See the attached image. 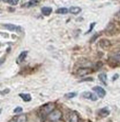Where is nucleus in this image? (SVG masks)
I'll list each match as a JSON object with an SVG mask.
<instances>
[{
	"label": "nucleus",
	"instance_id": "nucleus-20",
	"mask_svg": "<svg viewBox=\"0 0 120 122\" xmlns=\"http://www.w3.org/2000/svg\"><path fill=\"white\" fill-rule=\"evenodd\" d=\"M81 81H93V78H85V79H82Z\"/></svg>",
	"mask_w": 120,
	"mask_h": 122
},
{
	"label": "nucleus",
	"instance_id": "nucleus-19",
	"mask_svg": "<svg viewBox=\"0 0 120 122\" xmlns=\"http://www.w3.org/2000/svg\"><path fill=\"white\" fill-rule=\"evenodd\" d=\"M38 3V0H31L29 5H34V4H37Z\"/></svg>",
	"mask_w": 120,
	"mask_h": 122
},
{
	"label": "nucleus",
	"instance_id": "nucleus-25",
	"mask_svg": "<svg viewBox=\"0 0 120 122\" xmlns=\"http://www.w3.org/2000/svg\"><path fill=\"white\" fill-rule=\"evenodd\" d=\"M1 112H2V110H0V114H1Z\"/></svg>",
	"mask_w": 120,
	"mask_h": 122
},
{
	"label": "nucleus",
	"instance_id": "nucleus-6",
	"mask_svg": "<svg viewBox=\"0 0 120 122\" xmlns=\"http://www.w3.org/2000/svg\"><path fill=\"white\" fill-rule=\"evenodd\" d=\"M3 26L5 27L6 30H21L20 26H17V25H14V24L5 23V24H3Z\"/></svg>",
	"mask_w": 120,
	"mask_h": 122
},
{
	"label": "nucleus",
	"instance_id": "nucleus-14",
	"mask_svg": "<svg viewBox=\"0 0 120 122\" xmlns=\"http://www.w3.org/2000/svg\"><path fill=\"white\" fill-rule=\"evenodd\" d=\"M99 79H100V81H102L104 84H106V75L104 73H102L99 75Z\"/></svg>",
	"mask_w": 120,
	"mask_h": 122
},
{
	"label": "nucleus",
	"instance_id": "nucleus-9",
	"mask_svg": "<svg viewBox=\"0 0 120 122\" xmlns=\"http://www.w3.org/2000/svg\"><path fill=\"white\" fill-rule=\"evenodd\" d=\"M68 12L71 13V14H74V15H77L79 13L81 12V9L79 6H72L68 9Z\"/></svg>",
	"mask_w": 120,
	"mask_h": 122
},
{
	"label": "nucleus",
	"instance_id": "nucleus-3",
	"mask_svg": "<svg viewBox=\"0 0 120 122\" xmlns=\"http://www.w3.org/2000/svg\"><path fill=\"white\" fill-rule=\"evenodd\" d=\"M93 91L95 92V93H96L100 98H103L104 96H105V94H106L105 90H104V88H102L101 86H94V87H93Z\"/></svg>",
	"mask_w": 120,
	"mask_h": 122
},
{
	"label": "nucleus",
	"instance_id": "nucleus-22",
	"mask_svg": "<svg viewBox=\"0 0 120 122\" xmlns=\"http://www.w3.org/2000/svg\"><path fill=\"white\" fill-rule=\"evenodd\" d=\"M117 78H118V75H117V74H116V75H115V76H114V78H113V80L115 81V80H116V79H117Z\"/></svg>",
	"mask_w": 120,
	"mask_h": 122
},
{
	"label": "nucleus",
	"instance_id": "nucleus-17",
	"mask_svg": "<svg viewBox=\"0 0 120 122\" xmlns=\"http://www.w3.org/2000/svg\"><path fill=\"white\" fill-rule=\"evenodd\" d=\"M22 112V107L21 106H18V107H16L14 110V113H16V114H18V113H21Z\"/></svg>",
	"mask_w": 120,
	"mask_h": 122
},
{
	"label": "nucleus",
	"instance_id": "nucleus-8",
	"mask_svg": "<svg viewBox=\"0 0 120 122\" xmlns=\"http://www.w3.org/2000/svg\"><path fill=\"white\" fill-rule=\"evenodd\" d=\"M52 7H48V6H43L41 9V13L42 15H44V16H48V15H51V13H52Z\"/></svg>",
	"mask_w": 120,
	"mask_h": 122
},
{
	"label": "nucleus",
	"instance_id": "nucleus-1",
	"mask_svg": "<svg viewBox=\"0 0 120 122\" xmlns=\"http://www.w3.org/2000/svg\"><path fill=\"white\" fill-rule=\"evenodd\" d=\"M54 108H55V104L54 103H47V104H45V105H43L42 107L39 110L40 117H41L42 119L45 118V117H47L53 111H54Z\"/></svg>",
	"mask_w": 120,
	"mask_h": 122
},
{
	"label": "nucleus",
	"instance_id": "nucleus-5",
	"mask_svg": "<svg viewBox=\"0 0 120 122\" xmlns=\"http://www.w3.org/2000/svg\"><path fill=\"white\" fill-rule=\"evenodd\" d=\"M26 115H24V114H21V115L15 117L14 119L11 121V122H26Z\"/></svg>",
	"mask_w": 120,
	"mask_h": 122
},
{
	"label": "nucleus",
	"instance_id": "nucleus-23",
	"mask_svg": "<svg viewBox=\"0 0 120 122\" xmlns=\"http://www.w3.org/2000/svg\"><path fill=\"white\" fill-rule=\"evenodd\" d=\"M3 61H4V58H2V59H0V64H1V63L3 62Z\"/></svg>",
	"mask_w": 120,
	"mask_h": 122
},
{
	"label": "nucleus",
	"instance_id": "nucleus-24",
	"mask_svg": "<svg viewBox=\"0 0 120 122\" xmlns=\"http://www.w3.org/2000/svg\"><path fill=\"white\" fill-rule=\"evenodd\" d=\"M4 2H10V0H3Z\"/></svg>",
	"mask_w": 120,
	"mask_h": 122
},
{
	"label": "nucleus",
	"instance_id": "nucleus-16",
	"mask_svg": "<svg viewBox=\"0 0 120 122\" xmlns=\"http://www.w3.org/2000/svg\"><path fill=\"white\" fill-rule=\"evenodd\" d=\"M76 95H77L76 93H68L65 95V98H73V97H75Z\"/></svg>",
	"mask_w": 120,
	"mask_h": 122
},
{
	"label": "nucleus",
	"instance_id": "nucleus-18",
	"mask_svg": "<svg viewBox=\"0 0 120 122\" xmlns=\"http://www.w3.org/2000/svg\"><path fill=\"white\" fill-rule=\"evenodd\" d=\"M18 2H19V0H10L9 3L12 4V5H16V4H18Z\"/></svg>",
	"mask_w": 120,
	"mask_h": 122
},
{
	"label": "nucleus",
	"instance_id": "nucleus-11",
	"mask_svg": "<svg viewBox=\"0 0 120 122\" xmlns=\"http://www.w3.org/2000/svg\"><path fill=\"white\" fill-rule=\"evenodd\" d=\"M19 96L21 97L22 99H23L24 101H26V102H29V101L32 100V97H31V95L30 94H19Z\"/></svg>",
	"mask_w": 120,
	"mask_h": 122
},
{
	"label": "nucleus",
	"instance_id": "nucleus-15",
	"mask_svg": "<svg viewBox=\"0 0 120 122\" xmlns=\"http://www.w3.org/2000/svg\"><path fill=\"white\" fill-rule=\"evenodd\" d=\"M92 96H93V94L90 93V92H85V93H83V97H84V98L92 99Z\"/></svg>",
	"mask_w": 120,
	"mask_h": 122
},
{
	"label": "nucleus",
	"instance_id": "nucleus-21",
	"mask_svg": "<svg viewBox=\"0 0 120 122\" xmlns=\"http://www.w3.org/2000/svg\"><path fill=\"white\" fill-rule=\"evenodd\" d=\"M10 92V90H4L3 92H1V95H4V94H7Z\"/></svg>",
	"mask_w": 120,
	"mask_h": 122
},
{
	"label": "nucleus",
	"instance_id": "nucleus-4",
	"mask_svg": "<svg viewBox=\"0 0 120 122\" xmlns=\"http://www.w3.org/2000/svg\"><path fill=\"white\" fill-rule=\"evenodd\" d=\"M66 122H78V116L76 113L71 112L66 117Z\"/></svg>",
	"mask_w": 120,
	"mask_h": 122
},
{
	"label": "nucleus",
	"instance_id": "nucleus-13",
	"mask_svg": "<svg viewBox=\"0 0 120 122\" xmlns=\"http://www.w3.org/2000/svg\"><path fill=\"white\" fill-rule=\"evenodd\" d=\"M99 114H100V116H102V117H105L110 114V112H109L108 108H102V110L99 111Z\"/></svg>",
	"mask_w": 120,
	"mask_h": 122
},
{
	"label": "nucleus",
	"instance_id": "nucleus-7",
	"mask_svg": "<svg viewBox=\"0 0 120 122\" xmlns=\"http://www.w3.org/2000/svg\"><path fill=\"white\" fill-rule=\"evenodd\" d=\"M90 73V70L89 68H79V70L77 71V76H79V77H83V76H85L86 74Z\"/></svg>",
	"mask_w": 120,
	"mask_h": 122
},
{
	"label": "nucleus",
	"instance_id": "nucleus-2",
	"mask_svg": "<svg viewBox=\"0 0 120 122\" xmlns=\"http://www.w3.org/2000/svg\"><path fill=\"white\" fill-rule=\"evenodd\" d=\"M61 116H62V114H61L60 111H53L52 113L50 114V115L47 116V119L50 120L51 122H56L58 120H60L61 119Z\"/></svg>",
	"mask_w": 120,
	"mask_h": 122
},
{
	"label": "nucleus",
	"instance_id": "nucleus-10",
	"mask_svg": "<svg viewBox=\"0 0 120 122\" xmlns=\"http://www.w3.org/2000/svg\"><path fill=\"white\" fill-rule=\"evenodd\" d=\"M26 55H27V52H22L21 54H20L19 56H18V58H17V63H20V62H22L25 58H26Z\"/></svg>",
	"mask_w": 120,
	"mask_h": 122
},
{
	"label": "nucleus",
	"instance_id": "nucleus-12",
	"mask_svg": "<svg viewBox=\"0 0 120 122\" xmlns=\"http://www.w3.org/2000/svg\"><path fill=\"white\" fill-rule=\"evenodd\" d=\"M57 14H68V9H65V7H60V9H58L57 11H56Z\"/></svg>",
	"mask_w": 120,
	"mask_h": 122
}]
</instances>
